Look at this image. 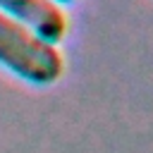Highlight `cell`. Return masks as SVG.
Here are the masks:
<instances>
[{
    "label": "cell",
    "mask_w": 153,
    "mask_h": 153,
    "mask_svg": "<svg viewBox=\"0 0 153 153\" xmlns=\"http://www.w3.org/2000/svg\"><path fill=\"white\" fill-rule=\"evenodd\" d=\"M0 12L22 22L53 45L60 43L69 29L65 10L55 0H0Z\"/></svg>",
    "instance_id": "obj_2"
},
{
    "label": "cell",
    "mask_w": 153,
    "mask_h": 153,
    "mask_svg": "<svg viewBox=\"0 0 153 153\" xmlns=\"http://www.w3.org/2000/svg\"><path fill=\"white\" fill-rule=\"evenodd\" d=\"M57 5H62V2H74V0H55Z\"/></svg>",
    "instance_id": "obj_3"
},
{
    "label": "cell",
    "mask_w": 153,
    "mask_h": 153,
    "mask_svg": "<svg viewBox=\"0 0 153 153\" xmlns=\"http://www.w3.org/2000/svg\"><path fill=\"white\" fill-rule=\"evenodd\" d=\"M0 65L29 84L48 86L62 76L60 50L38 38L29 26L0 12Z\"/></svg>",
    "instance_id": "obj_1"
}]
</instances>
